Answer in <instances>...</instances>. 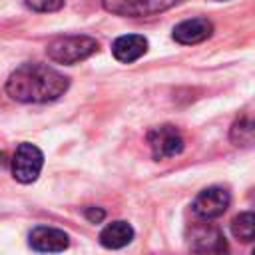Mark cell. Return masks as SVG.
<instances>
[{
	"instance_id": "obj_11",
	"label": "cell",
	"mask_w": 255,
	"mask_h": 255,
	"mask_svg": "<svg viewBox=\"0 0 255 255\" xmlns=\"http://www.w3.org/2000/svg\"><path fill=\"white\" fill-rule=\"evenodd\" d=\"M193 249L195 251H225L227 245L219 229L207 223V225L193 229Z\"/></svg>"
},
{
	"instance_id": "obj_14",
	"label": "cell",
	"mask_w": 255,
	"mask_h": 255,
	"mask_svg": "<svg viewBox=\"0 0 255 255\" xmlns=\"http://www.w3.org/2000/svg\"><path fill=\"white\" fill-rule=\"evenodd\" d=\"M84 215H86V219H88V221H92V223H100V221H104L106 211H104V209H100V207H86Z\"/></svg>"
},
{
	"instance_id": "obj_2",
	"label": "cell",
	"mask_w": 255,
	"mask_h": 255,
	"mask_svg": "<svg viewBox=\"0 0 255 255\" xmlns=\"http://www.w3.org/2000/svg\"><path fill=\"white\" fill-rule=\"evenodd\" d=\"M98 52V42L92 36L86 34H74V36H58L54 38L48 48L46 54L52 62L56 64H64V66H72L78 64L82 60H88L92 54Z\"/></svg>"
},
{
	"instance_id": "obj_9",
	"label": "cell",
	"mask_w": 255,
	"mask_h": 255,
	"mask_svg": "<svg viewBox=\"0 0 255 255\" xmlns=\"http://www.w3.org/2000/svg\"><path fill=\"white\" fill-rule=\"evenodd\" d=\"M147 52V40L139 34H126L114 40L112 54L122 64H131Z\"/></svg>"
},
{
	"instance_id": "obj_6",
	"label": "cell",
	"mask_w": 255,
	"mask_h": 255,
	"mask_svg": "<svg viewBox=\"0 0 255 255\" xmlns=\"http://www.w3.org/2000/svg\"><path fill=\"white\" fill-rule=\"evenodd\" d=\"M147 143H149L151 155L155 159L173 157V155H177V153L183 151V137H181L179 129L173 128V126H169V124L157 126V128L149 129Z\"/></svg>"
},
{
	"instance_id": "obj_7",
	"label": "cell",
	"mask_w": 255,
	"mask_h": 255,
	"mask_svg": "<svg viewBox=\"0 0 255 255\" xmlns=\"http://www.w3.org/2000/svg\"><path fill=\"white\" fill-rule=\"evenodd\" d=\"M213 34V24L207 18H191L183 20L173 28V40L183 46H193L207 40Z\"/></svg>"
},
{
	"instance_id": "obj_13",
	"label": "cell",
	"mask_w": 255,
	"mask_h": 255,
	"mask_svg": "<svg viewBox=\"0 0 255 255\" xmlns=\"http://www.w3.org/2000/svg\"><path fill=\"white\" fill-rule=\"evenodd\" d=\"M26 6L34 12H58L64 0H26Z\"/></svg>"
},
{
	"instance_id": "obj_4",
	"label": "cell",
	"mask_w": 255,
	"mask_h": 255,
	"mask_svg": "<svg viewBox=\"0 0 255 255\" xmlns=\"http://www.w3.org/2000/svg\"><path fill=\"white\" fill-rule=\"evenodd\" d=\"M44 165V153L34 143H20L12 157V175L20 183H32L38 179Z\"/></svg>"
},
{
	"instance_id": "obj_1",
	"label": "cell",
	"mask_w": 255,
	"mask_h": 255,
	"mask_svg": "<svg viewBox=\"0 0 255 255\" xmlns=\"http://www.w3.org/2000/svg\"><path fill=\"white\" fill-rule=\"evenodd\" d=\"M70 86V80L46 64H22L16 68L8 82H6V94L24 104H46L54 102L60 96L66 94Z\"/></svg>"
},
{
	"instance_id": "obj_15",
	"label": "cell",
	"mask_w": 255,
	"mask_h": 255,
	"mask_svg": "<svg viewBox=\"0 0 255 255\" xmlns=\"http://www.w3.org/2000/svg\"><path fill=\"white\" fill-rule=\"evenodd\" d=\"M0 163H2V151H0Z\"/></svg>"
},
{
	"instance_id": "obj_8",
	"label": "cell",
	"mask_w": 255,
	"mask_h": 255,
	"mask_svg": "<svg viewBox=\"0 0 255 255\" xmlns=\"http://www.w3.org/2000/svg\"><path fill=\"white\" fill-rule=\"evenodd\" d=\"M30 239V247L34 251H44V253H56V251H64L70 243L68 235L62 229L56 227H34L28 235Z\"/></svg>"
},
{
	"instance_id": "obj_5",
	"label": "cell",
	"mask_w": 255,
	"mask_h": 255,
	"mask_svg": "<svg viewBox=\"0 0 255 255\" xmlns=\"http://www.w3.org/2000/svg\"><path fill=\"white\" fill-rule=\"evenodd\" d=\"M231 203V195L225 187H219V185H211V187H205L203 191H199L191 203V209L193 213L203 219V221H209V219H215L219 215H223L227 211Z\"/></svg>"
},
{
	"instance_id": "obj_10",
	"label": "cell",
	"mask_w": 255,
	"mask_h": 255,
	"mask_svg": "<svg viewBox=\"0 0 255 255\" xmlns=\"http://www.w3.org/2000/svg\"><path fill=\"white\" fill-rule=\"evenodd\" d=\"M133 239V229L128 221H112L100 231V243L106 249H120L126 247Z\"/></svg>"
},
{
	"instance_id": "obj_12",
	"label": "cell",
	"mask_w": 255,
	"mask_h": 255,
	"mask_svg": "<svg viewBox=\"0 0 255 255\" xmlns=\"http://www.w3.org/2000/svg\"><path fill=\"white\" fill-rule=\"evenodd\" d=\"M231 233L243 243L255 241V211H243L235 215L231 219Z\"/></svg>"
},
{
	"instance_id": "obj_3",
	"label": "cell",
	"mask_w": 255,
	"mask_h": 255,
	"mask_svg": "<svg viewBox=\"0 0 255 255\" xmlns=\"http://www.w3.org/2000/svg\"><path fill=\"white\" fill-rule=\"evenodd\" d=\"M181 2L183 0H102V6L106 12L116 14V16L143 18V16L165 12Z\"/></svg>"
}]
</instances>
